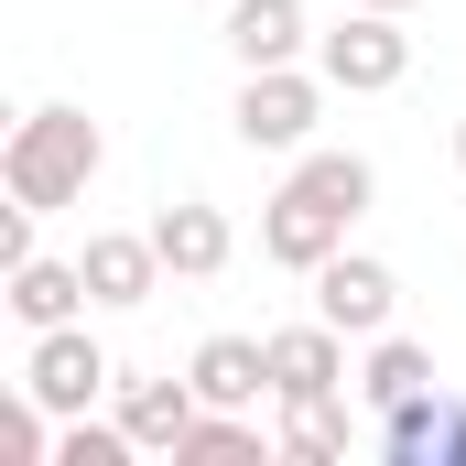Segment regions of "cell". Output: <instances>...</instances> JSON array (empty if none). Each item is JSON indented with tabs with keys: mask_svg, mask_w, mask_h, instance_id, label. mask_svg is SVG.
<instances>
[{
	"mask_svg": "<svg viewBox=\"0 0 466 466\" xmlns=\"http://www.w3.org/2000/svg\"><path fill=\"white\" fill-rule=\"evenodd\" d=\"M98 163H109V130H98L87 109H66V98H55V109H33L11 141H0V185H11L22 207H44V218H55V207H76V196L98 185Z\"/></svg>",
	"mask_w": 466,
	"mask_h": 466,
	"instance_id": "cell-1",
	"label": "cell"
},
{
	"mask_svg": "<svg viewBox=\"0 0 466 466\" xmlns=\"http://www.w3.org/2000/svg\"><path fill=\"white\" fill-rule=\"evenodd\" d=\"M315 119H326V66H315V76H304V66H249L238 98H228V130L249 152H304Z\"/></svg>",
	"mask_w": 466,
	"mask_h": 466,
	"instance_id": "cell-2",
	"label": "cell"
},
{
	"mask_svg": "<svg viewBox=\"0 0 466 466\" xmlns=\"http://www.w3.org/2000/svg\"><path fill=\"white\" fill-rule=\"evenodd\" d=\"M315 66H326V87L380 98V87L412 76V33H401V11H348L337 33H315Z\"/></svg>",
	"mask_w": 466,
	"mask_h": 466,
	"instance_id": "cell-3",
	"label": "cell"
},
{
	"mask_svg": "<svg viewBox=\"0 0 466 466\" xmlns=\"http://www.w3.org/2000/svg\"><path fill=\"white\" fill-rule=\"evenodd\" d=\"M109 380H119V369H109V348H98L87 326H44V337H33V358H22V390H33L55 423H66V412H87Z\"/></svg>",
	"mask_w": 466,
	"mask_h": 466,
	"instance_id": "cell-4",
	"label": "cell"
},
{
	"mask_svg": "<svg viewBox=\"0 0 466 466\" xmlns=\"http://www.w3.org/2000/svg\"><path fill=\"white\" fill-rule=\"evenodd\" d=\"M348 228H358L348 207H326L315 185H282V196L260 207V260H282V271H304V282H315V271L348 249Z\"/></svg>",
	"mask_w": 466,
	"mask_h": 466,
	"instance_id": "cell-5",
	"label": "cell"
},
{
	"mask_svg": "<svg viewBox=\"0 0 466 466\" xmlns=\"http://www.w3.org/2000/svg\"><path fill=\"white\" fill-rule=\"evenodd\" d=\"M315 315H326L337 337H390V315H401V271L369 260V249H337V260L315 271Z\"/></svg>",
	"mask_w": 466,
	"mask_h": 466,
	"instance_id": "cell-6",
	"label": "cell"
},
{
	"mask_svg": "<svg viewBox=\"0 0 466 466\" xmlns=\"http://www.w3.org/2000/svg\"><path fill=\"white\" fill-rule=\"evenodd\" d=\"M152 249H163V271H174V282H218V271L238 260V228H228V207L174 196V207L152 218Z\"/></svg>",
	"mask_w": 466,
	"mask_h": 466,
	"instance_id": "cell-7",
	"label": "cell"
},
{
	"mask_svg": "<svg viewBox=\"0 0 466 466\" xmlns=\"http://www.w3.org/2000/svg\"><path fill=\"white\" fill-rule=\"evenodd\" d=\"M185 380H196L207 412H260L271 401V337H207L185 358Z\"/></svg>",
	"mask_w": 466,
	"mask_h": 466,
	"instance_id": "cell-8",
	"label": "cell"
},
{
	"mask_svg": "<svg viewBox=\"0 0 466 466\" xmlns=\"http://www.w3.org/2000/svg\"><path fill=\"white\" fill-rule=\"evenodd\" d=\"M174 271H163V249H152V228H98L87 238V293L109 304V315H130V304H152Z\"/></svg>",
	"mask_w": 466,
	"mask_h": 466,
	"instance_id": "cell-9",
	"label": "cell"
},
{
	"mask_svg": "<svg viewBox=\"0 0 466 466\" xmlns=\"http://www.w3.org/2000/svg\"><path fill=\"white\" fill-rule=\"evenodd\" d=\"M315 390H348V337L326 315L271 337V401H315Z\"/></svg>",
	"mask_w": 466,
	"mask_h": 466,
	"instance_id": "cell-10",
	"label": "cell"
},
{
	"mask_svg": "<svg viewBox=\"0 0 466 466\" xmlns=\"http://www.w3.org/2000/svg\"><path fill=\"white\" fill-rule=\"evenodd\" d=\"M0 304L44 337V326H76L98 293H87V260H44V249H33V260H11V293H0Z\"/></svg>",
	"mask_w": 466,
	"mask_h": 466,
	"instance_id": "cell-11",
	"label": "cell"
},
{
	"mask_svg": "<svg viewBox=\"0 0 466 466\" xmlns=\"http://www.w3.org/2000/svg\"><path fill=\"white\" fill-rule=\"evenodd\" d=\"M196 380H119V423H130V445L141 456H174L185 434H196Z\"/></svg>",
	"mask_w": 466,
	"mask_h": 466,
	"instance_id": "cell-12",
	"label": "cell"
},
{
	"mask_svg": "<svg viewBox=\"0 0 466 466\" xmlns=\"http://www.w3.org/2000/svg\"><path fill=\"white\" fill-rule=\"evenodd\" d=\"M238 55V76L249 66H293L304 55V0H228V33H218Z\"/></svg>",
	"mask_w": 466,
	"mask_h": 466,
	"instance_id": "cell-13",
	"label": "cell"
},
{
	"mask_svg": "<svg viewBox=\"0 0 466 466\" xmlns=\"http://www.w3.org/2000/svg\"><path fill=\"white\" fill-rule=\"evenodd\" d=\"M423 390H434V348H412V337H369V358H358V401H369V412L423 401Z\"/></svg>",
	"mask_w": 466,
	"mask_h": 466,
	"instance_id": "cell-14",
	"label": "cell"
},
{
	"mask_svg": "<svg viewBox=\"0 0 466 466\" xmlns=\"http://www.w3.org/2000/svg\"><path fill=\"white\" fill-rule=\"evenodd\" d=\"M282 445L304 466H337L358 445V412H348V390H315V401H282Z\"/></svg>",
	"mask_w": 466,
	"mask_h": 466,
	"instance_id": "cell-15",
	"label": "cell"
},
{
	"mask_svg": "<svg viewBox=\"0 0 466 466\" xmlns=\"http://www.w3.org/2000/svg\"><path fill=\"white\" fill-rule=\"evenodd\" d=\"M380 456L390 466H434L445 456V401H434V390H423V401H390V412H380Z\"/></svg>",
	"mask_w": 466,
	"mask_h": 466,
	"instance_id": "cell-16",
	"label": "cell"
},
{
	"mask_svg": "<svg viewBox=\"0 0 466 466\" xmlns=\"http://www.w3.org/2000/svg\"><path fill=\"white\" fill-rule=\"evenodd\" d=\"M293 185H315V196H326V207H348V218H369V196H380L369 152H304V163H293Z\"/></svg>",
	"mask_w": 466,
	"mask_h": 466,
	"instance_id": "cell-17",
	"label": "cell"
},
{
	"mask_svg": "<svg viewBox=\"0 0 466 466\" xmlns=\"http://www.w3.org/2000/svg\"><path fill=\"white\" fill-rule=\"evenodd\" d=\"M260 456V423L249 412H196V434L174 445V466H249Z\"/></svg>",
	"mask_w": 466,
	"mask_h": 466,
	"instance_id": "cell-18",
	"label": "cell"
},
{
	"mask_svg": "<svg viewBox=\"0 0 466 466\" xmlns=\"http://www.w3.org/2000/svg\"><path fill=\"white\" fill-rule=\"evenodd\" d=\"M141 456V445H130V423H87V412H66V423H55V466H130Z\"/></svg>",
	"mask_w": 466,
	"mask_h": 466,
	"instance_id": "cell-19",
	"label": "cell"
},
{
	"mask_svg": "<svg viewBox=\"0 0 466 466\" xmlns=\"http://www.w3.org/2000/svg\"><path fill=\"white\" fill-rule=\"evenodd\" d=\"M434 466H466V401H445V456Z\"/></svg>",
	"mask_w": 466,
	"mask_h": 466,
	"instance_id": "cell-20",
	"label": "cell"
},
{
	"mask_svg": "<svg viewBox=\"0 0 466 466\" xmlns=\"http://www.w3.org/2000/svg\"><path fill=\"white\" fill-rule=\"evenodd\" d=\"M358 11H412V0H358Z\"/></svg>",
	"mask_w": 466,
	"mask_h": 466,
	"instance_id": "cell-21",
	"label": "cell"
},
{
	"mask_svg": "<svg viewBox=\"0 0 466 466\" xmlns=\"http://www.w3.org/2000/svg\"><path fill=\"white\" fill-rule=\"evenodd\" d=\"M456 174H466V119H456Z\"/></svg>",
	"mask_w": 466,
	"mask_h": 466,
	"instance_id": "cell-22",
	"label": "cell"
},
{
	"mask_svg": "<svg viewBox=\"0 0 466 466\" xmlns=\"http://www.w3.org/2000/svg\"><path fill=\"white\" fill-rule=\"evenodd\" d=\"M218 11H228V0H218Z\"/></svg>",
	"mask_w": 466,
	"mask_h": 466,
	"instance_id": "cell-23",
	"label": "cell"
}]
</instances>
